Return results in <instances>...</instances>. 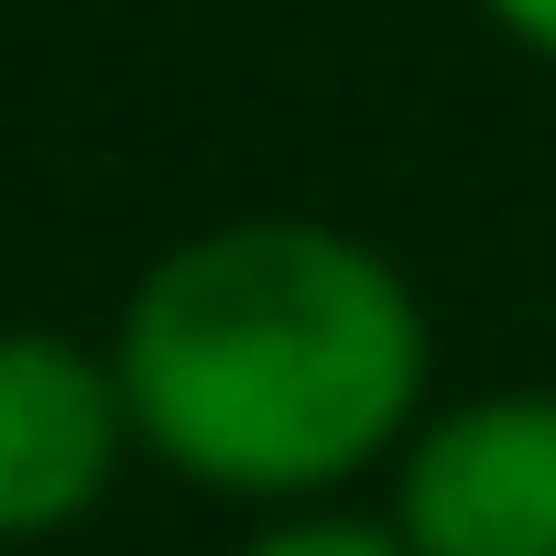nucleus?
<instances>
[{
  "label": "nucleus",
  "instance_id": "nucleus-3",
  "mask_svg": "<svg viewBox=\"0 0 556 556\" xmlns=\"http://www.w3.org/2000/svg\"><path fill=\"white\" fill-rule=\"evenodd\" d=\"M131 404L110 339L0 328V556L77 534L131 469Z\"/></svg>",
  "mask_w": 556,
  "mask_h": 556
},
{
  "label": "nucleus",
  "instance_id": "nucleus-2",
  "mask_svg": "<svg viewBox=\"0 0 556 556\" xmlns=\"http://www.w3.org/2000/svg\"><path fill=\"white\" fill-rule=\"evenodd\" d=\"M382 523L415 556H556V382L426 404Z\"/></svg>",
  "mask_w": 556,
  "mask_h": 556
},
{
  "label": "nucleus",
  "instance_id": "nucleus-1",
  "mask_svg": "<svg viewBox=\"0 0 556 556\" xmlns=\"http://www.w3.org/2000/svg\"><path fill=\"white\" fill-rule=\"evenodd\" d=\"M110 371L142 469L306 513L393 469L437 404V317L415 273L339 218H207L131 273Z\"/></svg>",
  "mask_w": 556,
  "mask_h": 556
},
{
  "label": "nucleus",
  "instance_id": "nucleus-5",
  "mask_svg": "<svg viewBox=\"0 0 556 556\" xmlns=\"http://www.w3.org/2000/svg\"><path fill=\"white\" fill-rule=\"evenodd\" d=\"M469 12L513 45V55H534V66H556V0H469Z\"/></svg>",
  "mask_w": 556,
  "mask_h": 556
},
{
  "label": "nucleus",
  "instance_id": "nucleus-4",
  "mask_svg": "<svg viewBox=\"0 0 556 556\" xmlns=\"http://www.w3.org/2000/svg\"><path fill=\"white\" fill-rule=\"evenodd\" d=\"M229 556H415L393 523H361V513H328V502H306V513H273L262 534H240Z\"/></svg>",
  "mask_w": 556,
  "mask_h": 556
}]
</instances>
